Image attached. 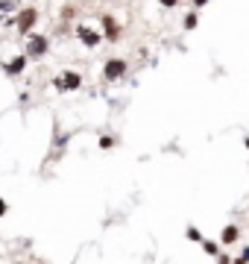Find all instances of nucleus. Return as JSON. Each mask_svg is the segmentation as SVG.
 Here are the masks:
<instances>
[{"instance_id":"nucleus-21","label":"nucleus","mask_w":249,"mask_h":264,"mask_svg":"<svg viewBox=\"0 0 249 264\" xmlns=\"http://www.w3.org/2000/svg\"><path fill=\"white\" fill-rule=\"evenodd\" d=\"M244 147H247V150H249V135H247V138H244Z\"/></svg>"},{"instance_id":"nucleus-10","label":"nucleus","mask_w":249,"mask_h":264,"mask_svg":"<svg viewBox=\"0 0 249 264\" xmlns=\"http://www.w3.org/2000/svg\"><path fill=\"white\" fill-rule=\"evenodd\" d=\"M185 238L190 241V244H202V241H205V235L196 229V226H187V229H185Z\"/></svg>"},{"instance_id":"nucleus-5","label":"nucleus","mask_w":249,"mask_h":264,"mask_svg":"<svg viewBox=\"0 0 249 264\" xmlns=\"http://www.w3.org/2000/svg\"><path fill=\"white\" fill-rule=\"evenodd\" d=\"M100 27H103V41H109V44H118L124 38V27H121V21L115 15H103Z\"/></svg>"},{"instance_id":"nucleus-1","label":"nucleus","mask_w":249,"mask_h":264,"mask_svg":"<svg viewBox=\"0 0 249 264\" xmlns=\"http://www.w3.org/2000/svg\"><path fill=\"white\" fill-rule=\"evenodd\" d=\"M24 53H27V59H44L47 53H50V35L47 33H30L24 38Z\"/></svg>"},{"instance_id":"nucleus-17","label":"nucleus","mask_w":249,"mask_h":264,"mask_svg":"<svg viewBox=\"0 0 249 264\" xmlns=\"http://www.w3.org/2000/svg\"><path fill=\"white\" fill-rule=\"evenodd\" d=\"M214 262H217V264H232V256H229V253H220Z\"/></svg>"},{"instance_id":"nucleus-15","label":"nucleus","mask_w":249,"mask_h":264,"mask_svg":"<svg viewBox=\"0 0 249 264\" xmlns=\"http://www.w3.org/2000/svg\"><path fill=\"white\" fill-rule=\"evenodd\" d=\"M158 3H161V6H164V9H176V6H179V3H182V0H158Z\"/></svg>"},{"instance_id":"nucleus-14","label":"nucleus","mask_w":249,"mask_h":264,"mask_svg":"<svg viewBox=\"0 0 249 264\" xmlns=\"http://www.w3.org/2000/svg\"><path fill=\"white\" fill-rule=\"evenodd\" d=\"M73 18H76V6H70V3H67V6L62 9V21H73Z\"/></svg>"},{"instance_id":"nucleus-8","label":"nucleus","mask_w":249,"mask_h":264,"mask_svg":"<svg viewBox=\"0 0 249 264\" xmlns=\"http://www.w3.org/2000/svg\"><path fill=\"white\" fill-rule=\"evenodd\" d=\"M220 247H235L238 241H241V226L238 223H226L223 229H220Z\"/></svg>"},{"instance_id":"nucleus-12","label":"nucleus","mask_w":249,"mask_h":264,"mask_svg":"<svg viewBox=\"0 0 249 264\" xmlns=\"http://www.w3.org/2000/svg\"><path fill=\"white\" fill-rule=\"evenodd\" d=\"M196 24H199V15H196V9H193V12H187L185 15L182 27H185V30H196Z\"/></svg>"},{"instance_id":"nucleus-16","label":"nucleus","mask_w":249,"mask_h":264,"mask_svg":"<svg viewBox=\"0 0 249 264\" xmlns=\"http://www.w3.org/2000/svg\"><path fill=\"white\" fill-rule=\"evenodd\" d=\"M6 214H9V202H6V199L0 197V220H3Z\"/></svg>"},{"instance_id":"nucleus-22","label":"nucleus","mask_w":249,"mask_h":264,"mask_svg":"<svg viewBox=\"0 0 249 264\" xmlns=\"http://www.w3.org/2000/svg\"><path fill=\"white\" fill-rule=\"evenodd\" d=\"M247 220H249V214H247Z\"/></svg>"},{"instance_id":"nucleus-9","label":"nucleus","mask_w":249,"mask_h":264,"mask_svg":"<svg viewBox=\"0 0 249 264\" xmlns=\"http://www.w3.org/2000/svg\"><path fill=\"white\" fill-rule=\"evenodd\" d=\"M199 247H202V253H205L208 259H217L220 253H223V247H220V241H211V238H205V241H202Z\"/></svg>"},{"instance_id":"nucleus-7","label":"nucleus","mask_w":249,"mask_h":264,"mask_svg":"<svg viewBox=\"0 0 249 264\" xmlns=\"http://www.w3.org/2000/svg\"><path fill=\"white\" fill-rule=\"evenodd\" d=\"M30 65V59H27V53H15L9 62H3V70H6V76H21L24 70Z\"/></svg>"},{"instance_id":"nucleus-3","label":"nucleus","mask_w":249,"mask_h":264,"mask_svg":"<svg viewBox=\"0 0 249 264\" xmlns=\"http://www.w3.org/2000/svg\"><path fill=\"white\" fill-rule=\"evenodd\" d=\"M82 82H85V76H82L79 70H62L59 76H53V88L62 91V94H67V91H79Z\"/></svg>"},{"instance_id":"nucleus-11","label":"nucleus","mask_w":249,"mask_h":264,"mask_svg":"<svg viewBox=\"0 0 249 264\" xmlns=\"http://www.w3.org/2000/svg\"><path fill=\"white\" fill-rule=\"evenodd\" d=\"M97 144H100V150H115V147H118V138H115V135H100Z\"/></svg>"},{"instance_id":"nucleus-6","label":"nucleus","mask_w":249,"mask_h":264,"mask_svg":"<svg viewBox=\"0 0 249 264\" xmlns=\"http://www.w3.org/2000/svg\"><path fill=\"white\" fill-rule=\"evenodd\" d=\"M73 33H76V38H79V44H82V47H88V50H94V47L103 41V33H100V30H94V27H88V24H76V27H73Z\"/></svg>"},{"instance_id":"nucleus-20","label":"nucleus","mask_w":249,"mask_h":264,"mask_svg":"<svg viewBox=\"0 0 249 264\" xmlns=\"http://www.w3.org/2000/svg\"><path fill=\"white\" fill-rule=\"evenodd\" d=\"M241 256H244V259H247V262H249V244H247V247H244V250H241Z\"/></svg>"},{"instance_id":"nucleus-13","label":"nucleus","mask_w":249,"mask_h":264,"mask_svg":"<svg viewBox=\"0 0 249 264\" xmlns=\"http://www.w3.org/2000/svg\"><path fill=\"white\" fill-rule=\"evenodd\" d=\"M15 9H21L18 0H0V12H15Z\"/></svg>"},{"instance_id":"nucleus-18","label":"nucleus","mask_w":249,"mask_h":264,"mask_svg":"<svg viewBox=\"0 0 249 264\" xmlns=\"http://www.w3.org/2000/svg\"><path fill=\"white\" fill-rule=\"evenodd\" d=\"M190 6L193 9H202V6H208V0H190Z\"/></svg>"},{"instance_id":"nucleus-19","label":"nucleus","mask_w":249,"mask_h":264,"mask_svg":"<svg viewBox=\"0 0 249 264\" xmlns=\"http://www.w3.org/2000/svg\"><path fill=\"white\" fill-rule=\"evenodd\" d=\"M232 264H249V262L244 259V256H235V259H232Z\"/></svg>"},{"instance_id":"nucleus-4","label":"nucleus","mask_w":249,"mask_h":264,"mask_svg":"<svg viewBox=\"0 0 249 264\" xmlns=\"http://www.w3.org/2000/svg\"><path fill=\"white\" fill-rule=\"evenodd\" d=\"M126 73H129V62L126 59H121V56L106 59V65H103V79L106 82H121Z\"/></svg>"},{"instance_id":"nucleus-2","label":"nucleus","mask_w":249,"mask_h":264,"mask_svg":"<svg viewBox=\"0 0 249 264\" xmlns=\"http://www.w3.org/2000/svg\"><path fill=\"white\" fill-rule=\"evenodd\" d=\"M38 18H41V12H38L35 6H21V9H18V15H15V30L27 38L30 33H35Z\"/></svg>"}]
</instances>
